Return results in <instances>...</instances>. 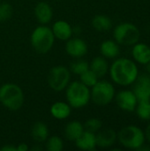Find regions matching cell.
Listing matches in <instances>:
<instances>
[{
	"instance_id": "obj_1",
	"label": "cell",
	"mask_w": 150,
	"mask_h": 151,
	"mask_svg": "<svg viewBox=\"0 0 150 151\" xmlns=\"http://www.w3.org/2000/svg\"><path fill=\"white\" fill-rule=\"evenodd\" d=\"M111 80L118 85L129 86L135 82L139 76L136 64L128 58L116 59L109 68Z\"/></svg>"
},
{
	"instance_id": "obj_2",
	"label": "cell",
	"mask_w": 150,
	"mask_h": 151,
	"mask_svg": "<svg viewBox=\"0 0 150 151\" xmlns=\"http://www.w3.org/2000/svg\"><path fill=\"white\" fill-rule=\"evenodd\" d=\"M0 102L9 111H19L24 104V93L19 86L5 83L0 87Z\"/></svg>"
},
{
	"instance_id": "obj_3",
	"label": "cell",
	"mask_w": 150,
	"mask_h": 151,
	"mask_svg": "<svg viewBox=\"0 0 150 151\" xmlns=\"http://www.w3.org/2000/svg\"><path fill=\"white\" fill-rule=\"evenodd\" d=\"M30 41L32 47L37 53L46 54L52 49L55 36L50 27L46 25H41L34 29Z\"/></svg>"
},
{
	"instance_id": "obj_4",
	"label": "cell",
	"mask_w": 150,
	"mask_h": 151,
	"mask_svg": "<svg viewBox=\"0 0 150 151\" xmlns=\"http://www.w3.org/2000/svg\"><path fill=\"white\" fill-rule=\"evenodd\" d=\"M66 100L72 108L80 109L90 101V89L80 81H72L66 87Z\"/></svg>"
},
{
	"instance_id": "obj_5",
	"label": "cell",
	"mask_w": 150,
	"mask_h": 151,
	"mask_svg": "<svg viewBox=\"0 0 150 151\" xmlns=\"http://www.w3.org/2000/svg\"><path fill=\"white\" fill-rule=\"evenodd\" d=\"M118 140L120 144L129 150H138L145 144V134L136 126H127L123 127L118 134Z\"/></svg>"
},
{
	"instance_id": "obj_6",
	"label": "cell",
	"mask_w": 150,
	"mask_h": 151,
	"mask_svg": "<svg viewBox=\"0 0 150 151\" xmlns=\"http://www.w3.org/2000/svg\"><path fill=\"white\" fill-rule=\"evenodd\" d=\"M113 36L118 44L131 46L139 42L141 32L134 24L130 22H123L115 27Z\"/></svg>"
},
{
	"instance_id": "obj_7",
	"label": "cell",
	"mask_w": 150,
	"mask_h": 151,
	"mask_svg": "<svg viewBox=\"0 0 150 151\" xmlns=\"http://www.w3.org/2000/svg\"><path fill=\"white\" fill-rule=\"evenodd\" d=\"M90 96L93 103L99 106H105L111 103L115 97V88L107 81H98L90 90Z\"/></svg>"
},
{
	"instance_id": "obj_8",
	"label": "cell",
	"mask_w": 150,
	"mask_h": 151,
	"mask_svg": "<svg viewBox=\"0 0 150 151\" xmlns=\"http://www.w3.org/2000/svg\"><path fill=\"white\" fill-rule=\"evenodd\" d=\"M71 80V72L63 65H57L50 70L48 75V84L50 88L56 91L61 92L66 88Z\"/></svg>"
},
{
	"instance_id": "obj_9",
	"label": "cell",
	"mask_w": 150,
	"mask_h": 151,
	"mask_svg": "<svg viewBox=\"0 0 150 151\" xmlns=\"http://www.w3.org/2000/svg\"><path fill=\"white\" fill-rule=\"evenodd\" d=\"M116 103L121 110L132 112L136 109L138 99L133 91L122 90L116 96Z\"/></svg>"
},
{
	"instance_id": "obj_10",
	"label": "cell",
	"mask_w": 150,
	"mask_h": 151,
	"mask_svg": "<svg viewBox=\"0 0 150 151\" xmlns=\"http://www.w3.org/2000/svg\"><path fill=\"white\" fill-rule=\"evenodd\" d=\"M65 51L72 58H80L88 53V45L84 40L79 37H71L66 41Z\"/></svg>"
},
{
	"instance_id": "obj_11",
	"label": "cell",
	"mask_w": 150,
	"mask_h": 151,
	"mask_svg": "<svg viewBox=\"0 0 150 151\" xmlns=\"http://www.w3.org/2000/svg\"><path fill=\"white\" fill-rule=\"evenodd\" d=\"M136 84L133 92L136 96L138 102L150 101V77L148 75H141L136 79Z\"/></svg>"
},
{
	"instance_id": "obj_12",
	"label": "cell",
	"mask_w": 150,
	"mask_h": 151,
	"mask_svg": "<svg viewBox=\"0 0 150 151\" xmlns=\"http://www.w3.org/2000/svg\"><path fill=\"white\" fill-rule=\"evenodd\" d=\"M118 139V134L111 128H106L99 130L95 134L96 147L102 149H107L114 145Z\"/></svg>"
},
{
	"instance_id": "obj_13",
	"label": "cell",
	"mask_w": 150,
	"mask_h": 151,
	"mask_svg": "<svg viewBox=\"0 0 150 151\" xmlns=\"http://www.w3.org/2000/svg\"><path fill=\"white\" fill-rule=\"evenodd\" d=\"M34 14L36 20L41 25H46L52 19L53 10L48 3L39 2L34 9Z\"/></svg>"
},
{
	"instance_id": "obj_14",
	"label": "cell",
	"mask_w": 150,
	"mask_h": 151,
	"mask_svg": "<svg viewBox=\"0 0 150 151\" xmlns=\"http://www.w3.org/2000/svg\"><path fill=\"white\" fill-rule=\"evenodd\" d=\"M51 30L53 32L55 38L60 41H67L73 35L72 26L67 21H65V20L56 21L52 25Z\"/></svg>"
},
{
	"instance_id": "obj_15",
	"label": "cell",
	"mask_w": 150,
	"mask_h": 151,
	"mask_svg": "<svg viewBox=\"0 0 150 151\" xmlns=\"http://www.w3.org/2000/svg\"><path fill=\"white\" fill-rule=\"evenodd\" d=\"M132 55L137 63L147 65L150 61V47L146 43L138 42L133 47Z\"/></svg>"
},
{
	"instance_id": "obj_16",
	"label": "cell",
	"mask_w": 150,
	"mask_h": 151,
	"mask_svg": "<svg viewBox=\"0 0 150 151\" xmlns=\"http://www.w3.org/2000/svg\"><path fill=\"white\" fill-rule=\"evenodd\" d=\"M74 142L76 147L81 150H95L96 149L95 134L85 130Z\"/></svg>"
},
{
	"instance_id": "obj_17",
	"label": "cell",
	"mask_w": 150,
	"mask_h": 151,
	"mask_svg": "<svg viewBox=\"0 0 150 151\" xmlns=\"http://www.w3.org/2000/svg\"><path fill=\"white\" fill-rule=\"evenodd\" d=\"M50 111L54 119L58 120H63L69 118L72 112V107L68 103L58 101L51 105Z\"/></svg>"
},
{
	"instance_id": "obj_18",
	"label": "cell",
	"mask_w": 150,
	"mask_h": 151,
	"mask_svg": "<svg viewBox=\"0 0 150 151\" xmlns=\"http://www.w3.org/2000/svg\"><path fill=\"white\" fill-rule=\"evenodd\" d=\"M85 131L84 126L78 120H72L67 123L64 129L65 137L70 142H75Z\"/></svg>"
},
{
	"instance_id": "obj_19",
	"label": "cell",
	"mask_w": 150,
	"mask_h": 151,
	"mask_svg": "<svg viewBox=\"0 0 150 151\" xmlns=\"http://www.w3.org/2000/svg\"><path fill=\"white\" fill-rule=\"evenodd\" d=\"M33 140L37 143L44 142L49 137V128L44 122L38 121L34 124L31 130Z\"/></svg>"
},
{
	"instance_id": "obj_20",
	"label": "cell",
	"mask_w": 150,
	"mask_h": 151,
	"mask_svg": "<svg viewBox=\"0 0 150 151\" xmlns=\"http://www.w3.org/2000/svg\"><path fill=\"white\" fill-rule=\"evenodd\" d=\"M109 68V64L104 57H96L89 64V69L93 71L99 79L107 74Z\"/></svg>"
},
{
	"instance_id": "obj_21",
	"label": "cell",
	"mask_w": 150,
	"mask_h": 151,
	"mask_svg": "<svg viewBox=\"0 0 150 151\" xmlns=\"http://www.w3.org/2000/svg\"><path fill=\"white\" fill-rule=\"evenodd\" d=\"M119 45L116 41L106 40L101 43L100 51L105 58H115L119 54Z\"/></svg>"
},
{
	"instance_id": "obj_22",
	"label": "cell",
	"mask_w": 150,
	"mask_h": 151,
	"mask_svg": "<svg viewBox=\"0 0 150 151\" xmlns=\"http://www.w3.org/2000/svg\"><path fill=\"white\" fill-rule=\"evenodd\" d=\"M92 27L98 32H106L111 28L112 22L108 16L103 14H98L93 18Z\"/></svg>"
},
{
	"instance_id": "obj_23",
	"label": "cell",
	"mask_w": 150,
	"mask_h": 151,
	"mask_svg": "<svg viewBox=\"0 0 150 151\" xmlns=\"http://www.w3.org/2000/svg\"><path fill=\"white\" fill-rule=\"evenodd\" d=\"M135 111L141 119L150 120V101L138 102Z\"/></svg>"
},
{
	"instance_id": "obj_24",
	"label": "cell",
	"mask_w": 150,
	"mask_h": 151,
	"mask_svg": "<svg viewBox=\"0 0 150 151\" xmlns=\"http://www.w3.org/2000/svg\"><path fill=\"white\" fill-rule=\"evenodd\" d=\"M88 69H89V64L82 59H77L75 61H72L70 64V67H69V70L72 73H74L79 76Z\"/></svg>"
},
{
	"instance_id": "obj_25",
	"label": "cell",
	"mask_w": 150,
	"mask_h": 151,
	"mask_svg": "<svg viewBox=\"0 0 150 151\" xmlns=\"http://www.w3.org/2000/svg\"><path fill=\"white\" fill-rule=\"evenodd\" d=\"M46 144V150L48 151H61L64 149V142L63 140L56 135L48 137V139L45 141Z\"/></svg>"
},
{
	"instance_id": "obj_26",
	"label": "cell",
	"mask_w": 150,
	"mask_h": 151,
	"mask_svg": "<svg viewBox=\"0 0 150 151\" xmlns=\"http://www.w3.org/2000/svg\"><path fill=\"white\" fill-rule=\"evenodd\" d=\"M80 81L83 83L84 85H86L87 87L92 88L98 81L99 78L96 76V74L93 71L88 69L80 75Z\"/></svg>"
},
{
	"instance_id": "obj_27",
	"label": "cell",
	"mask_w": 150,
	"mask_h": 151,
	"mask_svg": "<svg viewBox=\"0 0 150 151\" xmlns=\"http://www.w3.org/2000/svg\"><path fill=\"white\" fill-rule=\"evenodd\" d=\"M13 13L12 6L6 2H0V22H4L9 20Z\"/></svg>"
},
{
	"instance_id": "obj_28",
	"label": "cell",
	"mask_w": 150,
	"mask_h": 151,
	"mask_svg": "<svg viewBox=\"0 0 150 151\" xmlns=\"http://www.w3.org/2000/svg\"><path fill=\"white\" fill-rule=\"evenodd\" d=\"M83 126H84V129L86 131H88V132L95 134L99 130L102 129L103 123H102V121L99 119L92 118V119H89L88 120H87Z\"/></svg>"
},
{
	"instance_id": "obj_29",
	"label": "cell",
	"mask_w": 150,
	"mask_h": 151,
	"mask_svg": "<svg viewBox=\"0 0 150 151\" xmlns=\"http://www.w3.org/2000/svg\"><path fill=\"white\" fill-rule=\"evenodd\" d=\"M0 150L1 151H17L16 150V147L13 146V145H11V144H6L3 147L0 148Z\"/></svg>"
},
{
	"instance_id": "obj_30",
	"label": "cell",
	"mask_w": 150,
	"mask_h": 151,
	"mask_svg": "<svg viewBox=\"0 0 150 151\" xmlns=\"http://www.w3.org/2000/svg\"><path fill=\"white\" fill-rule=\"evenodd\" d=\"M16 150H17V151H27L29 150V147L26 143H19L16 147Z\"/></svg>"
},
{
	"instance_id": "obj_31",
	"label": "cell",
	"mask_w": 150,
	"mask_h": 151,
	"mask_svg": "<svg viewBox=\"0 0 150 151\" xmlns=\"http://www.w3.org/2000/svg\"><path fill=\"white\" fill-rule=\"evenodd\" d=\"M145 134V138L147 139V141L150 143V124L148 125L147 128H146V131L144 132Z\"/></svg>"
},
{
	"instance_id": "obj_32",
	"label": "cell",
	"mask_w": 150,
	"mask_h": 151,
	"mask_svg": "<svg viewBox=\"0 0 150 151\" xmlns=\"http://www.w3.org/2000/svg\"><path fill=\"white\" fill-rule=\"evenodd\" d=\"M146 65H147V70H148V72L150 73V61Z\"/></svg>"
},
{
	"instance_id": "obj_33",
	"label": "cell",
	"mask_w": 150,
	"mask_h": 151,
	"mask_svg": "<svg viewBox=\"0 0 150 151\" xmlns=\"http://www.w3.org/2000/svg\"><path fill=\"white\" fill-rule=\"evenodd\" d=\"M42 148H38V147H34L32 148V150H41Z\"/></svg>"
},
{
	"instance_id": "obj_34",
	"label": "cell",
	"mask_w": 150,
	"mask_h": 151,
	"mask_svg": "<svg viewBox=\"0 0 150 151\" xmlns=\"http://www.w3.org/2000/svg\"><path fill=\"white\" fill-rule=\"evenodd\" d=\"M0 2H1V0H0Z\"/></svg>"
}]
</instances>
